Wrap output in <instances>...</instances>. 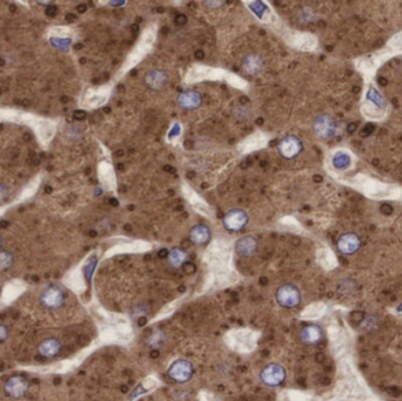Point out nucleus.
<instances>
[{
	"mask_svg": "<svg viewBox=\"0 0 402 401\" xmlns=\"http://www.w3.org/2000/svg\"><path fill=\"white\" fill-rule=\"evenodd\" d=\"M248 214L241 208H232L223 215L222 224L229 232H239L248 224Z\"/></svg>",
	"mask_w": 402,
	"mask_h": 401,
	"instance_id": "obj_7",
	"label": "nucleus"
},
{
	"mask_svg": "<svg viewBox=\"0 0 402 401\" xmlns=\"http://www.w3.org/2000/svg\"><path fill=\"white\" fill-rule=\"evenodd\" d=\"M337 128L335 120L328 114L317 116L312 124L313 133L315 134V137L323 139V140L333 138L335 133H337Z\"/></svg>",
	"mask_w": 402,
	"mask_h": 401,
	"instance_id": "obj_4",
	"label": "nucleus"
},
{
	"mask_svg": "<svg viewBox=\"0 0 402 401\" xmlns=\"http://www.w3.org/2000/svg\"><path fill=\"white\" fill-rule=\"evenodd\" d=\"M169 83V74L166 71L160 68H153L145 74V84L149 89L159 91L166 87Z\"/></svg>",
	"mask_w": 402,
	"mask_h": 401,
	"instance_id": "obj_12",
	"label": "nucleus"
},
{
	"mask_svg": "<svg viewBox=\"0 0 402 401\" xmlns=\"http://www.w3.org/2000/svg\"><path fill=\"white\" fill-rule=\"evenodd\" d=\"M250 8L257 16H261L262 13L266 11V6L260 2H253L250 3Z\"/></svg>",
	"mask_w": 402,
	"mask_h": 401,
	"instance_id": "obj_22",
	"label": "nucleus"
},
{
	"mask_svg": "<svg viewBox=\"0 0 402 401\" xmlns=\"http://www.w3.org/2000/svg\"><path fill=\"white\" fill-rule=\"evenodd\" d=\"M388 46L391 47V51L393 52L394 51L402 52V32L396 34V36L388 43Z\"/></svg>",
	"mask_w": 402,
	"mask_h": 401,
	"instance_id": "obj_21",
	"label": "nucleus"
},
{
	"mask_svg": "<svg viewBox=\"0 0 402 401\" xmlns=\"http://www.w3.org/2000/svg\"><path fill=\"white\" fill-rule=\"evenodd\" d=\"M261 382L267 387H278L280 386L286 379V371L281 365L279 364H268L261 369L260 375Z\"/></svg>",
	"mask_w": 402,
	"mask_h": 401,
	"instance_id": "obj_5",
	"label": "nucleus"
},
{
	"mask_svg": "<svg viewBox=\"0 0 402 401\" xmlns=\"http://www.w3.org/2000/svg\"><path fill=\"white\" fill-rule=\"evenodd\" d=\"M193 365L186 359H178L173 361L167 369V374L173 381L178 383H185L190 381L193 376Z\"/></svg>",
	"mask_w": 402,
	"mask_h": 401,
	"instance_id": "obj_3",
	"label": "nucleus"
},
{
	"mask_svg": "<svg viewBox=\"0 0 402 401\" xmlns=\"http://www.w3.org/2000/svg\"><path fill=\"white\" fill-rule=\"evenodd\" d=\"M353 163V156L347 151H338L332 156V165L335 170L345 171L347 170Z\"/></svg>",
	"mask_w": 402,
	"mask_h": 401,
	"instance_id": "obj_18",
	"label": "nucleus"
},
{
	"mask_svg": "<svg viewBox=\"0 0 402 401\" xmlns=\"http://www.w3.org/2000/svg\"><path fill=\"white\" fill-rule=\"evenodd\" d=\"M61 350V345L57 339L50 338V339L43 340L38 346V352L41 357L44 358H54L55 355L59 354V352Z\"/></svg>",
	"mask_w": 402,
	"mask_h": 401,
	"instance_id": "obj_17",
	"label": "nucleus"
},
{
	"mask_svg": "<svg viewBox=\"0 0 402 401\" xmlns=\"http://www.w3.org/2000/svg\"><path fill=\"white\" fill-rule=\"evenodd\" d=\"M4 389L9 396L18 399V397H23L27 393L29 382L22 376H12L5 382Z\"/></svg>",
	"mask_w": 402,
	"mask_h": 401,
	"instance_id": "obj_10",
	"label": "nucleus"
},
{
	"mask_svg": "<svg viewBox=\"0 0 402 401\" xmlns=\"http://www.w3.org/2000/svg\"><path fill=\"white\" fill-rule=\"evenodd\" d=\"M323 336L324 333L321 327L314 325V324L305 326L300 332V339H301L303 344L309 345V346L319 344L321 339H323Z\"/></svg>",
	"mask_w": 402,
	"mask_h": 401,
	"instance_id": "obj_14",
	"label": "nucleus"
},
{
	"mask_svg": "<svg viewBox=\"0 0 402 401\" xmlns=\"http://www.w3.org/2000/svg\"><path fill=\"white\" fill-rule=\"evenodd\" d=\"M8 188H6L4 185H2L0 184V201L2 200H4V199L6 198V195H8Z\"/></svg>",
	"mask_w": 402,
	"mask_h": 401,
	"instance_id": "obj_25",
	"label": "nucleus"
},
{
	"mask_svg": "<svg viewBox=\"0 0 402 401\" xmlns=\"http://www.w3.org/2000/svg\"><path fill=\"white\" fill-rule=\"evenodd\" d=\"M209 239H211V231H209L208 226L204 224L195 225L190 231V240L194 245H206Z\"/></svg>",
	"mask_w": 402,
	"mask_h": 401,
	"instance_id": "obj_16",
	"label": "nucleus"
},
{
	"mask_svg": "<svg viewBox=\"0 0 402 401\" xmlns=\"http://www.w3.org/2000/svg\"><path fill=\"white\" fill-rule=\"evenodd\" d=\"M0 91H2V90H0Z\"/></svg>",
	"mask_w": 402,
	"mask_h": 401,
	"instance_id": "obj_27",
	"label": "nucleus"
},
{
	"mask_svg": "<svg viewBox=\"0 0 402 401\" xmlns=\"http://www.w3.org/2000/svg\"><path fill=\"white\" fill-rule=\"evenodd\" d=\"M13 258L11 253L9 252H0V271H4L6 268L11 266Z\"/></svg>",
	"mask_w": 402,
	"mask_h": 401,
	"instance_id": "obj_20",
	"label": "nucleus"
},
{
	"mask_svg": "<svg viewBox=\"0 0 402 401\" xmlns=\"http://www.w3.org/2000/svg\"><path fill=\"white\" fill-rule=\"evenodd\" d=\"M360 239L354 233H346L338 240V250L344 254H353L359 250Z\"/></svg>",
	"mask_w": 402,
	"mask_h": 401,
	"instance_id": "obj_15",
	"label": "nucleus"
},
{
	"mask_svg": "<svg viewBox=\"0 0 402 401\" xmlns=\"http://www.w3.org/2000/svg\"><path fill=\"white\" fill-rule=\"evenodd\" d=\"M64 299H65L64 292H62L59 287L51 286V287H48L43 292V294L40 296V302L46 308L55 309L60 307L62 302H64Z\"/></svg>",
	"mask_w": 402,
	"mask_h": 401,
	"instance_id": "obj_9",
	"label": "nucleus"
},
{
	"mask_svg": "<svg viewBox=\"0 0 402 401\" xmlns=\"http://www.w3.org/2000/svg\"><path fill=\"white\" fill-rule=\"evenodd\" d=\"M258 250V240L253 235H244L235 243V252L239 257L253 256Z\"/></svg>",
	"mask_w": 402,
	"mask_h": 401,
	"instance_id": "obj_13",
	"label": "nucleus"
},
{
	"mask_svg": "<svg viewBox=\"0 0 402 401\" xmlns=\"http://www.w3.org/2000/svg\"><path fill=\"white\" fill-rule=\"evenodd\" d=\"M9 337V332H8V329L4 325H0V343H3V341L8 339Z\"/></svg>",
	"mask_w": 402,
	"mask_h": 401,
	"instance_id": "obj_23",
	"label": "nucleus"
},
{
	"mask_svg": "<svg viewBox=\"0 0 402 401\" xmlns=\"http://www.w3.org/2000/svg\"><path fill=\"white\" fill-rule=\"evenodd\" d=\"M275 300L281 307L293 308L301 301V293L299 288L293 284H284L277 289Z\"/></svg>",
	"mask_w": 402,
	"mask_h": 401,
	"instance_id": "obj_2",
	"label": "nucleus"
},
{
	"mask_svg": "<svg viewBox=\"0 0 402 401\" xmlns=\"http://www.w3.org/2000/svg\"><path fill=\"white\" fill-rule=\"evenodd\" d=\"M45 13H46V16L50 17V18H51V17H54L55 13H57V8H55L54 5L47 6V9H46V11H45Z\"/></svg>",
	"mask_w": 402,
	"mask_h": 401,
	"instance_id": "obj_24",
	"label": "nucleus"
},
{
	"mask_svg": "<svg viewBox=\"0 0 402 401\" xmlns=\"http://www.w3.org/2000/svg\"><path fill=\"white\" fill-rule=\"evenodd\" d=\"M0 244H2V240H0Z\"/></svg>",
	"mask_w": 402,
	"mask_h": 401,
	"instance_id": "obj_26",
	"label": "nucleus"
},
{
	"mask_svg": "<svg viewBox=\"0 0 402 401\" xmlns=\"http://www.w3.org/2000/svg\"><path fill=\"white\" fill-rule=\"evenodd\" d=\"M187 259H188V254L181 249L171 250L169 256H167V261H169L170 266H172L174 268H180L185 263H186Z\"/></svg>",
	"mask_w": 402,
	"mask_h": 401,
	"instance_id": "obj_19",
	"label": "nucleus"
},
{
	"mask_svg": "<svg viewBox=\"0 0 402 401\" xmlns=\"http://www.w3.org/2000/svg\"><path fill=\"white\" fill-rule=\"evenodd\" d=\"M386 100L376 87L370 86L365 94V100L362 104V113L366 118L377 120L384 117L386 113Z\"/></svg>",
	"mask_w": 402,
	"mask_h": 401,
	"instance_id": "obj_1",
	"label": "nucleus"
},
{
	"mask_svg": "<svg viewBox=\"0 0 402 401\" xmlns=\"http://www.w3.org/2000/svg\"><path fill=\"white\" fill-rule=\"evenodd\" d=\"M241 71L245 74L251 76H257L260 74L264 69V60L260 55L257 53H248L241 59L240 62Z\"/></svg>",
	"mask_w": 402,
	"mask_h": 401,
	"instance_id": "obj_8",
	"label": "nucleus"
},
{
	"mask_svg": "<svg viewBox=\"0 0 402 401\" xmlns=\"http://www.w3.org/2000/svg\"><path fill=\"white\" fill-rule=\"evenodd\" d=\"M177 103L180 109L192 111L201 105L202 96L197 91H184L178 96Z\"/></svg>",
	"mask_w": 402,
	"mask_h": 401,
	"instance_id": "obj_11",
	"label": "nucleus"
},
{
	"mask_svg": "<svg viewBox=\"0 0 402 401\" xmlns=\"http://www.w3.org/2000/svg\"><path fill=\"white\" fill-rule=\"evenodd\" d=\"M302 147V141L296 135H286L279 141L277 149L282 158L292 160L301 153Z\"/></svg>",
	"mask_w": 402,
	"mask_h": 401,
	"instance_id": "obj_6",
	"label": "nucleus"
}]
</instances>
